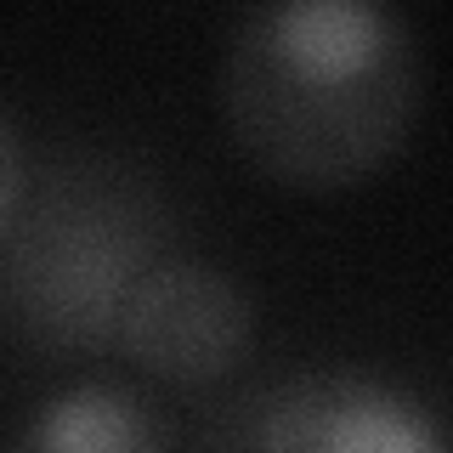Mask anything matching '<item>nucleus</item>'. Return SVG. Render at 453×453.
Segmentation results:
<instances>
[{"label":"nucleus","instance_id":"obj_2","mask_svg":"<svg viewBox=\"0 0 453 453\" xmlns=\"http://www.w3.org/2000/svg\"><path fill=\"white\" fill-rule=\"evenodd\" d=\"M159 204L148 181L108 165L57 170L12 221L6 250V311L46 346H108L136 283L159 255Z\"/></svg>","mask_w":453,"mask_h":453},{"label":"nucleus","instance_id":"obj_3","mask_svg":"<svg viewBox=\"0 0 453 453\" xmlns=\"http://www.w3.org/2000/svg\"><path fill=\"white\" fill-rule=\"evenodd\" d=\"M255 306L244 283L210 261H159L119 318V346L159 380L204 386L244 363Z\"/></svg>","mask_w":453,"mask_h":453},{"label":"nucleus","instance_id":"obj_1","mask_svg":"<svg viewBox=\"0 0 453 453\" xmlns=\"http://www.w3.org/2000/svg\"><path fill=\"white\" fill-rule=\"evenodd\" d=\"M425 108L408 23L363 0L255 6L221 51V119L266 181L346 193L380 176Z\"/></svg>","mask_w":453,"mask_h":453},{"label":"nucleus","instance_id":"obj_6","mask_svg":"<svg viewBox=\"0 0 453 453\" xmlns=\"http://www.w3.org/2000/svg\"><path fill=\"white\" fill-rule=\"evenodd\" d=\"M28 198V176H23V136L18 125H0V221H12Z\"/></svg>","mask_w":453,"mask_h":453},{"label":"nucleus","instance_id":"obj_5","mask_svg":"<svg viewBox=\"0 0 453 453\" xmlns=\"http://www.w3.org/2000/svg\"><path fill=\"white\" fill-rule=\"evenodd\" d=\"M12 453H176V431L142 391L85 380L23 419Z\"/></svg>","mask_w":453,"mask_h":453},{"label":"nucleus","instance_id":"obj_4","mask_svg":"<svg viewBox=\"0 0 453 453\" xmlns=\"http://www.w3.org/2000/svg\"><path fill=\"white\" fill-rule=\"evenodd\" d=\"M255 453H453L414 396L368 374H301L261 414Z\"/></svg>","mask_w":453,"mask_h":453}]
</instances>
